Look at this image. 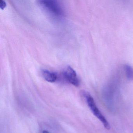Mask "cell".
Segmentation results:
<instances>
[{
	"label": "cell",
	"instance_id": "obj_1",
	"mask_svg": "<svg viewBox=\"0 0 133 133\" xmlns=\"http://www.w3.org/2000/svg\"><path fill=\"white\" fill-rule=\"evenodd\" d=\"M38 4L44 11L56 17H61L64 15V11L58 1L54 0H42Z\"/></svg>",
	"mask_w": 133,
	"mask_h": 133
},
{
	"label": "cell",
	"instance_id": "obj_2",
	"mask_svg": "<svg viewBox=\"0 0 133 133\" xmlns=\"http://www.w3.org/2000/svg\"><path fill=\"white\" fill-rule=\"evenodd\" d=\"M82 94L85 98L87 104L93 114L102 123L106 129L109 130L110 128L109 123L97 107L92 96L85 91H82Z\"/></svg>",
	"mask_w": 133,
	"mask_h": 133
},
{
	"label": "cell",
	"instance_id": "obj_3",
	"mask_svg": "<svg viewBox=\"0 0 133 133\" xmlns=\"http://www.w3.org/2000/svg\"><path fill=\"white\" fill-rule=\"evenodd\" d=\"M64 77L71 84L78 87L80 85V81L76 71L70 66H67L64 70Z\"/></svg>",
	"mask_w": 133,
	"mask_h": 133
},
{
	"label": "cell",
	"instance_id": "obj_4",
	"mask_svg": "<svg viewBox=\"0 0 133 133\" xmlns=\"http://www.w3.org/2000/svg\"><path fill=\"white\" fill-rule=\"evenodd\" d=\"M42 74L43 78L48 82H55L57 78V75L55 72L47 70H43Z\"/></svg>",
	"mask_w": 133,
	"mask_h": 133
},
{
	"label": "cell",
	"instance_id": "obj_5",
	"mask_svg": "<svg viewBox=\"0 0 133 133\" xmlns=\"http://www.w3.org/2000/svg\"><path fill=\"white\" fill-rule=\"evenodd\" d=\"M127 77L129 80L133 81V68L130 65L126 64L124 66Z\"/></svg>",
	"mask_w": 133,
	"mask_h": 133
},
{
	"label": "cell",
	"instance_id": "obj_6",
	"mask_svg": "<svg viewBox=\"0 0 133 133\" xmlns=\"http://www.w3.org/2000/svg\"><path fill=\"white\" fill-rule=\"evenodd\" d=\"M6 7V3L4 1H0V8L1 9H4Z\"/></svg>",
	"mask_w": 133,
	"mask_h": 133
},
{
	"label": "cell",
	"instance_id": "obj_7",
	"mask_svg": "<svg viewBox=\"0 0 133 133\" xmlns=\"http://www.w3.org/2000/svg\"><path fill=\"white\" fill-rule=\"evenodd\" d=\"M42 133H50L48 131L44 130L43 131Z\"/></svg>",
	"mask_w": 133,
	"mask_h": 133
}]
</instances>
